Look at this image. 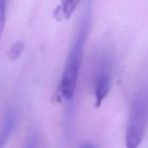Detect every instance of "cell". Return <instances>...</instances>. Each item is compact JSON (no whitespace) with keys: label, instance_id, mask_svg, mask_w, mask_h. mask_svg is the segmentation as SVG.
<instances>
[{"label":"cell","instance_id":"6da1fadb","mask_svg":"<svg viewBox=\"0 0 148 148\" xmlns=\"http://www.w3.org/2000/svg\"><path fill=\"white\" fill-rule=\"evenodd\" d=\"M90 10H88L82 17L77 35L69 51L62 72L59 89L62 96L66 101H71L75 96L84 48L90 30Z\"/></svg>","mask_w":148,"mask_h":148},{"label":"cell","instance_id":"7a4b0ae2","mask_svg":"<svg viewBox=\"0 0 148 148\" xmlns=\"http://www.w3.org/2000/svg\"><path fill=\"white\" fill-rule=\"evenodd\" d=\"M148 121V90H141L132 101L127 124L125 143L127 148H137L141 144Z\"/></svg>","mask_w":148,"mask_h":148},{"label":"cell","instance_id":"3957f363","mask_svg":"<svg viewBox=\"0 0 148 148\" xmlns=\"http://www.w3.org/2000/svg\"><path fill=\"white\" fill-rule=\"evenodd\" d=\"M112 56L108 51H103L100 56L94 77L95 105L96 108L101 106L108 95L112 82Z\"/></svg>","mask_w":148,"mask_h":148},{"label":"cell","instance_id":"277c9868","mask_svg":"<svg viewBox=\"0 0 148 148\" xmlns=\"http://www.w3.org/2000/svg\"><path fill=\"white\" fill-rule=\"evenodd\" d=\"M17 122V112L13 108H9L6 112L0 130V148H4L11 136Z\"/></svg>","mask_w":148,"mask_h":148},{"label":"cell","instance_id":"5b68a950","mask_svg":"<svg viewBox=\"0 0 148 148\" xmlns=\"http://www.w3.org/2000/svg\"><path fill=\"white\" fill-rule=\"evenodd\" d=\"M81 0H61V4L55 11V16L63 19H69Z\"/></svg>","mask_w":148,"mask_h":148},{"label":"cell","instance_id":"8992f818","mask_svg":"<svg viewBox=\"0 0 148 148\" xmlns=\"http://www.w3.org/2000/svg\"><path fill=\"white\" fill-rule=\"evenodd\" d=\"M24 43L21 40L16 41L12 46L10 47L8 51V57L10 60L15 61L21 56L22 53L24 50Z\"/></svg>","mask_w":148,"mask_h":148},{"label":"cell","instance_id":"52a82bcc","mask_svg":"<svg viewBox=\"0 0 148 148\" xmlns=\"http://www.w3.org/2000/svg\"><path fill=\"white\" fill-rule=\"evenodd\" d=\"M7 1V0H0V40L5 25Z\"/></svg>","mask_w":148,"mask_h":148},{"label":"cell","instance_id":"ba28073f","mask_svg":"<svg viewBox=\"0 0 148 148\" xmlns=\"http://www.w3.org/2000/svg\"><path fill=\"white\" fill-rule=\"evenodd\" d=\"M25 148H36V142H35V140H30Z\"/></svg>","mask_w":148,"mask_h":148},{"label":"cell","instance_id":"9c48e42d","mask_svg":"<svg viewBox=\"0 0 148 148\" xmlns=\"http://www.w3.org/2000/svg\"><path fill=\"white\" fill-rule=\"evenodd\" d=\"M81 148H96L95 146H93L92 145L89 144V143H85L81 147Z\"/></svg>","mask_w":148,"mask_h":148}]
</instances>
